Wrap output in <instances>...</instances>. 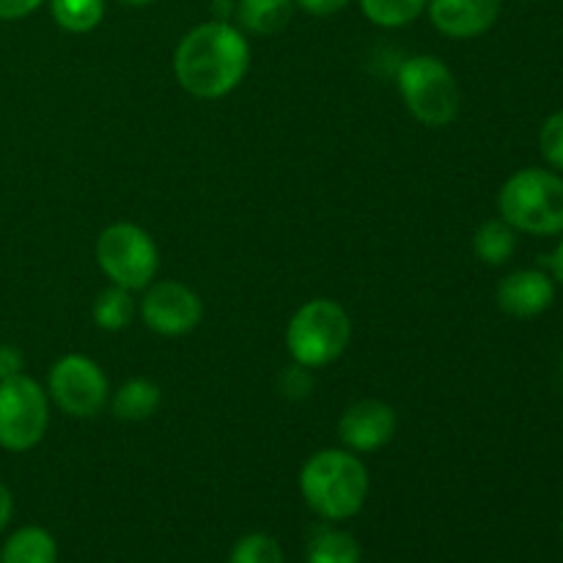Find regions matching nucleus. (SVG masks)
<instances>
[{"instance_id": "f257e3e1", "label": "nucleus", "mask_w": 563, "mask_h": 563, "mask_svg": "<svg viewBox=\"0 0 563 563\" xmlns=\"http://www.w3.org/2000/svg\"><path fill=\"white\" fill-rule=\"evenodd\" d=\"M251 66V44L231 22L212 20L185 33L174 55L179 86L198 99H220L234 91Z\"/></svg>"}, {"instance_id": "f03ea898", "label": "nucleus", "mask_w": 563, "mask_h": 563, "mask_svg": "<svg viewBox=\"0 0 563 563\" xmlns=\"http://www.w3.org/2000/svg\"><path fill=\"white\" fill-rule=\"evenodd\" d=\"M300 493L322 520H350L368 498V471L350 451H317L300 471Z\"/></svg>"}, {"instance_id": "7ed1b4c3", "label": "nucleus", "mask_w": 563, "mask_h": 563, "mask_svg": "<svg viewBox=\"0 0 563 563\" xmlns=\"http://www.w3.org/2000/svg\"><path fill=\"white\" fill-rule=\"evenodd\" d=\"M500 214L515 231L526 234H561L563 231V179L553 170H517L498 196Z\"/></svg>"}, {"instance_id": "20e7f679", "label": "nucleus", "mask_w": 563, "mask_h": 563, "mask_svg": "<svg viewBox=\"0 0 563 563\" xmlns=\"http://www.w3.org/2000/svg\"><path fill=\"white\" fill-rule=\"evenodd\" d=\"M352 339V319L335 300H311L291 317L286 346L291 361L306 368H322L339 361Z\"/></svg>"}, {"instance_id": "39448f33", "label": "nucleus", "mask_w": 563, "mask_h": 563, "mask_svg": "<svg viewBox=\"0 0 563 563\" xmlns=\"http://www.w3.org/2000/svg\"><path fill=\"white\" fill-rule=\"evenodd\" d=\"M399 91L407 110L427 126H449L460 113V86L434 55H412L399 66Z\"/></svg>"}, {"instance_id": "423d86ee", "label": "nucleus", "mask_w": 563, "mask_h": 563, "mask_svg": "<svg viewBox=\"0 0 563 563\" xmlns=\"http://www.w3.org/2000/svg\"><path fill=\"white\" fill-rule=\"evenodd\" d=\"M97 264L113 286L126 291L146 289L159 267V253L152 236L132 223H113L99 234Z\"/></svg>"}, {"instance_id": "0eeeda50", "label": "nucleus", "mask_w": 563, "mask_h": 563, "mask_svg": "<svg viewBox=\"0 0 563 563\" xmlns=\"http://www.w3.org/2000/svg\"><path fill=\"white\" fill-rule=\"evenodd\" d=\"M49 423L47 390L27 374L0 379V449L31 451L42 443Z\"/></svg>"}, {"instance_id": "6e6552de", "label": "nucleus", "mask_w": 563, "mask_h": 563, "mask_svg": "<svg viewBox=\"0 0 563 563\" xmlns=\"http://www.w3.org/2000/svg\"><path fill=\"white\" fill-rule=\"evenodd\" d=\"M47 394L66 416L97 418L108 405V377L86 355H66L49 368Z\"/></svg>"}, {"instance_id": "1a4fd4ad", "label": "nucleus", "mask_w": 563, "mask_h": 563, "mask_svg": "<svg viewBox=\"0 0 563 563\" xmlns=\"http://www.w3.org/2000/svg\"><path fill=\"white\" fill-rule=\"evenodd\" d=\"M141 317L148 330L159 335H185L198 328L203 317V302L190 286L179 280H159L148 286L141 300Z\"/></svg>"}, {"instance_id": "9d476101", "label": "nucleus", "mask_w": 563, "mask_h": 563, "mask_svg": "<svg viewBox=\"0 0 563 563\" xmlns=\"http://www.w3.org/2000/svg\"><path fill=\"white\" fill-rule=\"evenodd\" d=\"M396 434L394 407L379 399H361L339 418V438L355 454H372L388 445Z\"/></svg>"}, {"instance_id": "9b49d317", "label": "nucleus", "mask_w": 563, "mask_h": 563, "mask_svg": "<svg viewBox=\"0 0 563 563\" xmlns=\"http://www.w3.org/2000/svg\"><path fill=\"white\" fill-rule=\"evenodd\" d=\"M427 5L432 25L451 38L482 36L500 16V0H429Z\"/></svg>"}, {"instance_id": "f8f14e48", "label": "nucleus", "mask_w": 563, "mask_h": 563, "mask_svg": "<svg viewBox=\"0 0 563 563\" xmlns=\"http://www.w3.org/2000/svg\"><path fill=\"white\" fill-rule=\"evenodd\" d=\"M555 297L553 280L539 269H517L498 286V306L509 317L531 319L548 311Z\"/></svg>"}, {"instance_id": "ddd939ff", "label": "nucleus", "mask_w": 563, "mask_h": 563, "mask_svg": "<svg viewBox=\"0 0 563 563\" xmlns=\"http://www.w3.org/2000/svg\"><path fill=\"white\" fill-rule=\"evenodd\" d=\"M0 563H58V544L44 528L25 526L5 539Z\"/></svg>"}, {"instance_id": "4468645a", "label": "nucleus", "mask_w": 563, "mask_h": 563, "mask_svg": "<svg viewBox=\"0 0 563 563\" xmlns=\"http://www.w3.org/2000/svg\"><path fill=\"white\" fill-rule=\"evenodd\" d=\"M295 0H240L236 16L245 31L258 36H273L280 33L295 16Z\"/></svg>"}, {"instance_id": "2eb2a0df", "label": "nucleus", "mask_w": 563, "mask_h": 563, "mask_svg": "<svg viewBox=\"0 0 563 563\" xmlns=\"http://www.w3.org/2000/svg\"><path fill=\"white\" fill-rule=\"evenodd\" d=\"M163 390L152 379H130L113 396V412L121 421H146L159 410Z\"/></svg>"}, {"instance_id": "dca6fc26", "label": "nucleus", "mask_w": 563, "mask_h": 563, "mask_svg": "<svg viewBox=\"0 0 563 563\" xmlns=\"http://www.w3.org/2000/svg\"><path fill=\"white\" fill-rule=\"evenodd\" d=\"M308 563H361V544L352 533L339 531V528H317L308 539L306 548Z\"/></svg>"}, {"instance_id": "f3484780", "label": "nucleus", "mask_w": 563, "mask_h": 563, "mask_svg": "<svg viewBox=\"0 0 563 563\" xmlns=\"http://www.w3.org/2000/svg\"><path fill=\"white\" fill-rule=\"evenodd\" d=\"M473 251L489 267H500V264L509 262L517 251V234L504 218L500 220H487V223L478 225L476 236H473Z\"/></svg>"}, {"instance_id": "a211bd4d", "label": "nucleus", "mask_w": 563, "mask_h": 563, "mask_svg": "<svg viewBox=\"0 0 563 563\" xmlns=\"http://www.w3.org/2000/svg\"><path fill=\"white\" fill-rule=\"evenodd\" d=\"M53 20L69 33H88L102 22L104 0H49Z\"/></svg>"}, {"instance_id": "6ab92c4d", "label": "nucleus", "mask_w": 563, "mask_h": 563, "mask_svg": "<svg viewBox=\"0 0 563 563\" xmlns=\"http://www.w3.org/2000/svg\"><path fill=\"white\" fill-rule=\"evenodd\" d=\"M132 313H135V302H132L130 291L121 289V286L99 291L97 302H93V322L110 333L124 330L132 322Z\"/></svg>"}, {"instance_id": "aec40b11", "label": "nucleus", "mask_w": 563, "mask_h": 563, "mask_svg": "<svg viewBox=\"0 0 563 563\" xmlns=\"http://www.w3.org/2000/svg\"><path fill=\"white\" fill-rule=\"evenodd\" d=\"M368 22L379 27H401L416 20L429 0H357Z\"/></svg>"}, {"instance_id": "412c9836", "label": "nucleus", "mask_w": 563, "mask_h": 563, "mask_svg": "<svg viewBox=\"0 0 563 563\" xmlns=\"http://www.w3.org/2000/svg\"><path fill=\"white\" fill-rule=\"evenodd\" d=\"M229 563H284V550L267 533H247L234 544Z\"/></svg>"}, {"instance_id": "4be33fe9", "label": "nucleus", "mask_w": 563, "mask_h": 563, "mask_svg": "<svg viewBox=\"0 0 563 563\" xmlns=\"http://www.w3.org/2000/svg\"><path fill=\"white\" fill-rule=\"evenodd\" d=\"M539 146H542L544 159H548L553 168L563 170V110L550 115L542 126V135H539Z\"/></svg>"}, {"instance_id": "5701e85b", "label": "nucleus", "mask_w": 563, "mask_h": 563, "mask_svg": "<svg viewBox=\"0 0 563 563\" xmlns=\"http://www.w3.org/2000/svg\"><path fill=\"white\" fill-rule=\"evenodd\" d=\"M278 385L280 390H284V396H289V399H306V396H311L313 390L311 368L295 363V366H289L284 374H280Z\"/></svg>"}, {"instance_id": "b1692460", "label": "nucleus", "mask_w": 563, "mask_h": 563, "mask_svg": "<svg viewBox=\"0 0 563 563\" xmlns=\"http://www.w3.org/2000/svg\"><path fill=\"white\" fill-rule=\"evenodd\" d=\"M25 368V355L16 346L0 344V379H11Z\"/></svg>"}, {"instance_id": "393cba45", "label": "nucleus", "mask_w": 563, "mask_h": 563, "mask_svg": "<svg viewBox=\"0 0 563 563\" xmlns=\"http://www.w3.org/2000/svg\"><path fill=\"white\" fill-rule=\"evenodd\" d=\"M42 3L44 0H0V20H22Z\"/></svg>"}, {"instance_id": "a878e982", "label": "nucleus", "mask_w": 563, "mask_h": 563, "mask_svg": "<svg viewBox=\"0 0 563 563\" xmlns=\"http://www.w3.org/2000/svg\"><path fill=\"white\" fill-rule=\"evenodd\" d=\"M295 3L313 16H330V14H339L350 0H295Z\"/></svg>"}, {"instance_id": "bb28decb", "label": "nucleus", "mask_w": 563, "mask_h": 563, "mask_svg": "<svg viewBox=\"0 0 563 563\" xmlns=\"http://www.w3.org/2000/svg\"><path fill=\"white\" fill-rule=\"evenodd\" d=\"M11 509H14V500H11L9 487H5V484L0 482V533H3L5 526H9Z\"/></svg>"}, {"instance_id": "cd10ccee", "label": "nucleus", "mask_w": 563, "mask_h": 563, "mask_svg": "<svg viewBox=\"0 0 563 563\" xmlns=\"http://www.w3.org/2000/svg\"><path fill=\"white\" fill-rule=\"evenodd\" d=\"M550 267H553V275L563 284V240L559 242V247H555L553 258H550Z\"/></svg>"}, {"instance_id": "c85d7f7f", "label": "nucleus", "mask_w": 563, "mask_h": 563, "mask_svg": "<svg viewBox=\"0 0 563 563\" xmlns=\"http://www.w3.org/2000/svg\"><path fill=\"white\" fill-rule=\"evenodd\" d=\"M121 3H126V5H148V3H154V0H121Z\"/></svg>"}, {"instance_id": "c756f323", "label": "nucleus", "mask_w": 563, "mask_h": 563, "mask_svg": "<svg viewBox=\"0 0 563 563\" xmlns=\"http://www.w3.org/2000/svg\"><path fill=\"white\" fill-rule=\"evenodd\" d=\"M561 528H563V522H561Z\"/></svg>"}, {"instance_id": "7c9ffc66", "label": "nucleus", "mask_w": 563, "mask_h": 563, "mask_svg": "<svg viewBox=\"0 0 563 563\" xmlns=\"http://www.w3.org/2000/svg\"><path fill=\"white\" fill-rule=\"evenodd\" d=\"M561 368H563V366H561Z\"/></svg>"}]
</instances>
